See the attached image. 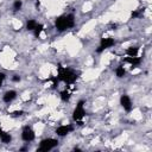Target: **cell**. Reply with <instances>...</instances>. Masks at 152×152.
I'll return each instance as SVG.
<instances>
[{
    "label": "cell",
    "instance_id": "6",
    "mask_svg": "<svg viewBox=\"0 0 152 152\" xmlns=\"http://www.w3.org/2000/svg\"><path fill=\"white\" fill-rule=\"evenodd\" d=\"M21 139L24 141H26V142H30V141H32L34 139V132L32 131L31 127H28V126L24 127L23 133H21Z\"/></svg>",
    "mask_w": 152,
    "mask_h": 152
},
{
    "label": "cell",
    "instance_id": "3",
    "mask_svg": "<svg viewBox=\"0 0 152 152\" xmlns=\"http://www.w3.org/2000/svg\"><path fill=\"white\" fill-rule=\"evenodd\" d=\"M83 104H84V101H83V100L78 101V103H77V106H76V108H75V110H74V113H72V119H74V121L77 122L78 126H82V125H83L82 119H83V116L86 115V112H84V109H83Z\"/></svg>",
    "mask_w": 152,
    "mask_h": 152
},
{
    "label": "cell",
    "instance_id": "1",
    "mask_svg": "<svg viewBox=\"0 0 152 152\" xmlns=\"http://www.w3.org/2000/svg\"><path fill=\"white\" fill-rule=\"evenodd\" d=\"M77 74L70 69V68H63L61 64H58V76L57 80L58 81H63L66 84H72L76 80H77Z\"/></svg>",
    "mask_w": 152,
    "mask_h": 152
},
{
    "label": "cell",
    "instance_id": "15",
    "mask_svg": "<svg viewBox=\"0 0 152 152\" xmlns=\"http://www.w3.org/2000/svg\"><path fill=\"white\" fill-rule=\"evenodd\" d=\"M61 99L63 100V101H69L70 100V93L65 89V90H63V91H61Z\"/></svg>",
    "mask_w": 152,
    "mask_h": 152
},
{
    "label": "cell",
    "instance_id": "11",
    "mask_svg": "<svg viewBox=\"0 0 152 152\" xmlns=\"http://www.w3.org/2000/svg\"><path fill=\"white\" fill-rule=\"evenodd\" d=\"M138 51H139L138 46H131V48L126 49V55H128L129 57H135L138 55Z\"/></svg>",
    "mask_w": 152,
    "mask_h": 152
},
{
    "label": "cell",
    "instance_id": "9",
    "mask_svg": "<svg viewBox=\"0 0 152 152\" xmlns=\"http://www.w3.org/2000/svg\"><path fill=\"white\" fill-rule=\"evenodd\" d=\"M124 62H126V63H129L131 65H132V68H137L139 64H140V62H141V59L139 58V57H126V58H124Z\"/></svg>",
    "mask_w": 152,
    "mask_h": 152
},
{
    "label": "cell",
    "instance_id": "23",
    "mask_svg": "<svg viewBox=\"0 0 152 152\" xmlns=\"http://www.w3.org/2000/svg\"><path fill=\"white\" fill-rule=\"evenodd\" d=\"M115 27H116V25L114 24V25H112V30H115Z\"/></svg>",
    "mask_w": 152,
    "mask_h": 152
},
{
    "label": "cell",
    "instance_id": "5",
    "mask_svg": "<svg viewBox=\"0 0 152 152\" xmlns=\"http://www.w3.org/2000/svg\"><path fill=\"white\" fill-rule=\"evenodd\" d=\"M114 44H115V40H114L113 38H101V44H100V46L96 49V52H97V53H101L103 50H106V49L113 46Z\"/></svg>",
    "mask_w": 152,
    "mask_h": 152
},
{
    "label": "cell",
    "instance_id": "17",
    "mask_svg": "<svg viewBox=\"0 0 152 152\" xmlns=\"http://www.w3.org/2000/svg\"><path fill=\"white\" fill-rule=\"evenodd\" d=\"M21 5H23V4H21L20 0H15V1L13 2V10H14V11H19V10L21 8Z\"/></svg>",
    "mask_w": 152,
    "mask_h": 152
},
{
    "label": "cell",
    "instance_id": "2",
    "mask_svg": "<svg viewBox=\"0 0 152 152\" xmlns=\"http://www.w3.org/2000/svg\"><path fill=\"white\" fill-rule=\"evenodd\" d=\"M75 25L74 15L68 14V15H61L55 20V26L58 31H64L66 28H70Z\"/></svg>",
    "mask_w": 152,
    "mask_h": 152
},
{
    "label": "cell",
    "instance_id": "19",
    "mask_svg": "<svg viewBox=\"0 0 152 152\" xmlns=\"http://www.w3.org/2000/svg\"><path fill=\"white\" fill-rule=\"evenodd\" d=\"M21 114H24V112H23V110H15V112L11 113V115H12V116H18V115H21Z\"/></svg>",
    "mask_w": 152,
    "mask_h": 152
},
{
    "label": "cell",
    "instance_id": "12",
    "mask_svg": "<svg viewBox=\"0 0 152 152\" xmlns=\"http://www.w3.org/2000/svg\"><path fill=\"white\" fill-rule=\"evenodd\" d=\"M0 139H1V141H2V142H5V144H8V142H11V140H12V137H11V134H10V133L2 132V133H1V135H0Z\"/></svg>",
    "mask_w": 152,
    "mask_h": 152
},
{
    "label": "cell",
    "instance_id": "10",
    "mask_svg": "<svg viewBox=\"0 0 152 152\" xmlns=\"http://www.w3.org/2000/svg\"><path fill=\"white\" fill-rule=\"evenodd\" d=\"M15 96H17V93H15L14 90H8V91H6V93L4 94L2 100H4V102L10 103L11 101H13V100L15 99Z\"/></svg>",
    "mask_w": 152,
    "mask_h": 152
},
{
    "label": "cell",
    "instance_id": "4",
    "mask_svg": "<svg viewBox=\"0 0 152 152\" xmlns=\"http://www.w3.org/2000/svg\"><path fill=\"white\" fill-rule=\"evenodd\" d=\"M58 145V140L57 139H52V138H48V139H43L39 144V147L37 151L39 152H46L52 150L53 147H56Z\"/></svg>",
    "mask_w": 152,
    "mask_h": 152
},
{
    "label": "cell",
    "instance_id": "16",
    "mask_svg": "<svg viewBox=\"0 0 152 152\" xmlns=\"http://www.w3.org/2000/svg\"><path fill=\"white\" fill-rule=\"evenodd\" d=\"M115 74H116L118 77H124V75H125V69L120 65V66H118V68L115 69Z\"/></svg>",
    "mask_w": 152,
    "mask_h": 152
},
{
    "label": "cell",
    "instance_id": "18",
    "mask_svg": "<svg viewBox=\"0 0 152 152\" xmlns=\"http://www.w3.org/2000/svg\"><path fill=\"white\" fill-rule=\"evenodd\" d=\"M140 13H141V11H133L131 15H132V18H137V17L140 15Z\"/></svg>",
    "mask_w": 152,
    "mask_h": 152
},
{
    "label": "cell",
    "instance_id": "22",
    "mask_svg": "<svg viewBox=\"0 0 152 152\" xmlns=\"http://www.w3.org/2000/svg\"><path fill=\"white\" fill-rule=\"evenodd\" d=\"M74 151H77V152H80V151H81V150H80V148H78V147H75V148H74Z\"/></svg>",
    "mask_w": 152,
    "mask_h": 152
},
{
    "label": "cell",
    "instance_id": "8",
    "mask_svg": "<svg viewBox=\"0 0 152 152\" xmlns=\"http://www.w3.org/2000/svg\"><path fill=\"white\" fill-rule=\"evenodd\" d=\"M72 129H74V127H72L71 125H63V126H59V127L56 128V133H57V135H59V137H64V135H66L68 133H70Z\"/></svg>",
    "mask_w": 152,
    "mask_h": 152
},
{
    "label": "cell",
    "instance_id": "7",
    "mask_svg": "<svg viewBox=\"0 0 152 152\" xmlns=\"http://www.w3.org/2000/svg\"><path fill=\"white\" fill-rule=\"evenodd\" d=\"M120 104L122 106V108L126 112H131L132 110V102H131V99L127 95H121V97H120Z\"/></svg>",
    "mask_w": 152,
    "mask_h": 152
},
{
    "label": "cell",
    "instance_id": "20",
    "mask_svg": "<svg viewBox=\"0 0 152 152\" xmlns=\"http://www.w3.org/2000/svg\"><path fill=\"white\" fill-rule=\"evenodd\" d=\"M5 74L4 72H0V87H1V84H2V82H4V80H5Z\"/></svg>",
    "mask_w": 152,
    "mask_h": 152
},
{
    "label": "cell",
    "instance_id": "21",
    "mask_svg": "<svg viewBox=\"0 0 152 152\" xmlns=\"http://www.w3.org/2000/svg\"><path fill=\"white\" fill-rule=\"evenodd\" d=\"M12 81H13V82H19V81H20V76L14 75V76L12 77Z\"/></svg>",
    "mask_w": 152,
    "mask_h": 152
},
{
    "label": "cell",
    "instance_id": "13",
    "mask_svg": "<svg viewBox=\"0 0 152 152\" xmlns=\"http://www.w3.org/2000/svg\"><path fill=\"white\" fill-rule=\"evenodd\" d=\"M36 26H37V21H36L34 19L27 20V23H26V28H27L28 31H33V30L36 28Z\"/></svg>",
    "mask_w": 152,
    "mask_h": 152
},
{
    "label": "cell",
    "instance_id": "24",
    "mask_svg": "<svg viewBox=\"0 0 152 152\" xmlns=\"http://www.w3.org/2000/svg\"><path fill=\"white\" fill-rule=\"evenodd\" d=\"M1 133H2V129H1V126H0V135H1Z\"/></svg>",
    "mask_w": 152,
    "mask_h": 152
},
{
    "label": "cell",
    "instance_id": "14",
    "mask_svg": "<svg viewBox=\"0 0 152 152\" xmlns=\"http://www.w3.org/2000/svg\"><path fill=\"white\" fill-rule=\"evenodd\" d=\"M43 28H44V26L42 25V24H37V26H36V28L33 30L34 31V37H39L40 36V33H42V31H43Z\"/></svg>",
    "mask_w": 152,
    "mask_h": 152
}]
</instances>
